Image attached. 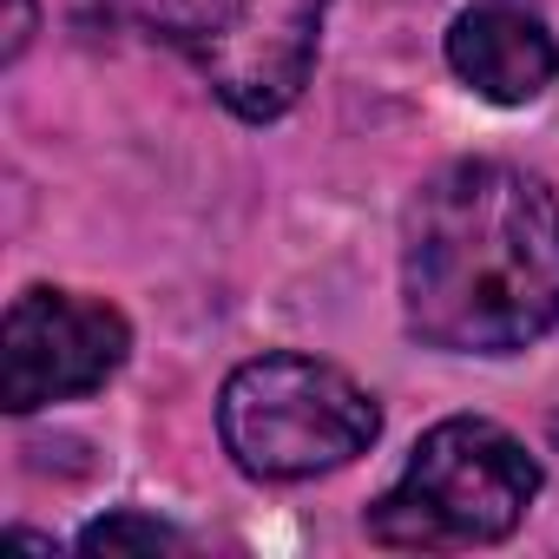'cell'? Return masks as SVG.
<instances>
[{"label":"cell","instance_id":"cell-1","mask_svg":"<svg viewBox=\"0 0 559 559\" xmlns=\"http://www.w3.org/2000/svg\"><path fill=\"white\" fill-rule=\"evenodd\" d=\"M402 304L428 349L513 356L559 323V198L520 165L435 171L402 224Z\"/></svg>","mask_w":559,"mask_h":559},{"label":"cell","instance_id":"cell-2","mask_svg":"<svg viewBox=\"0 0 559 559\" xmlns=\"http://www.w3.org/2000/svg\"><path fill=\"white\" fill-rule=\"evenodd\" d=\"M539 493V461L480 415H454L428 428L402 467V480L369 507V533L382 546H487L520 526Z\"/></svg>","mask_w":559,"mask_h":559},{"label":"cell","instance_id":"cell-3","mask_svg":"<svg viewBox=\"0 0 559 559\" xmlns=\"http://www.w3.org/2000/svg\"><path fill=\"white\" fill-rule=\"evenodd\" d=\"M382 428L362 382L317 356H257L217 395V435L250 480H304L356 461Z\"/></svg>","mask_w":559,"mask_h":559},{"label":"cell","instance_id":"cell-4","mask_svg":"<svg viewBox=\"0 0 559 559\" xmlns=\"http://www.w3.org/2000/svg\"><path fill=\"white\" fill-rule=\"evenodd\" d=\"M139 8L237 119H276L297 106L317 67L330 0H139Z\"/></svg>","mask_w":559,"mask_h":559},{"label":"cell","instance_id":"cell-5","mask_svg":"<svg viewBox=\"0 0 559 559\" xmlns=\"http://www.w3.org/2000/svg\"><path fill=\"white\" fill-rule=\"evenodd\" d=\"M132 349V330L106 304H80L67 290H27L0 330V402L34 415L47 402L99 389Z\"/></svg>","mask_w":559,"mask_h":559},{"label":"cell","instance_id":"cell-6","mask_svg":"<svg viewBox=\"0 0 559 559\" xmlns=\"http://www.w3.org/2000/svg\"><path fill=\"white\" fill-rule=\"evenodd\" d=\"M448 67L493 106L539 99L559 73V47L539 21V0H474L448 34Z\"/></svg>","mask_w":559,"mask_h":559},{"label":"cell","instance_id":"cell-7","mask_svg":"<svg viewBox=\"0 0 559 559\" xmlns=\"http://www.w3.org/2000/svg\"><path fill=\"white\" fill-rule=\"evenodd\" d=\"M80 546L86 552H178L185 539L165 526V520H145V513H106V520H93L86 533H80Z\"/></svg>","mask_w":559,"mask_h":559},{"label":"cell","instance_id":"cell-8","mask_svg":"<svg viewBox=\"0 0 559 559\" xmlns=\"http://www.w3.org/2000/svg\"><path fill=\"white\" fill-rule=\"evenodd\" d=\"M34 40V0H8V60H21Z\"/></svg>","mask_w":559,"mask_h":559}]
</instances>
